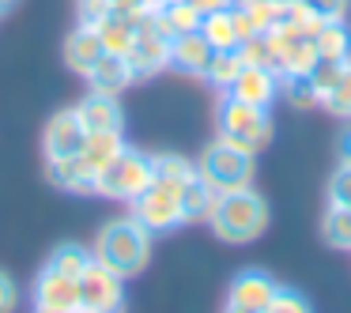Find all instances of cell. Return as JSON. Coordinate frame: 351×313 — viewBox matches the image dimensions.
Returning <instances> with one entry per match:
<instances>
[{"mask_svg":"<svg viewBox=\"0 0 351 313\" xmlns=\"http://www.w3.org/2000/svg\"><path fill=\"white\" fill-rule=\"evenodd\" d=\"M208 227L227 245H250L268 230V204L261 192H253V185L234 192H219L212 204V215H208Z\"/></svg>","mask_w":351,"mask_h":313,"instance_id":"1","label":"cell"},{"mask_svg":"<svg viewBox=\"0 0 351 313\" xmlns=\"http://www.w3.org/2000/svg\"><path fill=\"white\" fill-rule=\"evenodd\" d=\"M87 84H91V91H102V95H121L125 87H132L136 79H132V68L125 57L117 53H102L99 61H95V68L87 72Z\"/></svg>","mask_w":351,"mask_h":313,"instance_id":"17","label":"cell"},{"mask_svg":"<svg viewBox=\"0 0 351 313\" xmlns=\"http://www.w3.org/2000/svg\"><path fill=\"white\" fill-rule=\"evenodd\" d=\"M16 4H19V0H0V12H12Z\"/></svg>","mask_w":351,"mask_h":313,"instance_id":"39","label":"cell"},{"mask_svg":"<svg viewBox=\"0 0 351 313\" xmlns=\"http://www.w3.org/2000/svg\"><path fill=\"white\" fill-rule=\"evenodd\" d=\"M121 147H125L121 132H87V144H84V151H80V162H84V170L95 177Z\"/></svg>","mask_w":351,"mask_h":313,"instance_id":"21","label":"cell"},{"mask_svg":"<svg viewBox=\"0 0 351 313\" xmlns=\"http://www.w3.org/2000/svg\"><path fill=\"white\" fill-rule=\"evenodd\" d=\"M189 4L200 12V16H208V12H223V8H230L234 0H189Z\"/></svg>","mask_w":351,"mask_h":313,"instance_id":"37","label":"cell"},{"mask_svg":"<svg viewBox=\"0 0 351 313\" xmlns=\"http://www.w3.org/2000/svg\"><path fill=\"white\" fill-rule=\"evenodd\" d=\"M257 155L242 151V147L227 144V140H215L200 151L197 159V174L212 185L215 192H234V189H250L253 174H257Z\"/></svg>","mask_w":351,"mask_h":313,"instance_id":"4","label":"cell"},{"mask_svg":"<svg viewBox=\"0 0 351 313\" xmlns=\"http://www.w3.org/2000/svg\"><path fill=\"white\" fill-rule=\"evenodd\" d=\"M80 310H99V313H121L125 305V279L114 275L106 264H99L91 253V264L80 272Z\"/></svg>","mask_w":351,"mask_h":313,"instance_id":"8","label":"cell"},{"mask_svg":"<svg viewBox=\"0 0 351 313\" xmlns=\"http://www.w3.org/2000/svg\"><path fill=\"white\" fill-rule=\"evenodd\" d=\"M132 68V79H152L155 72L170 68V34L159 27L155 16H140L136 23V38H132V49L125 53Z\"/></svg>","mask_w":351,"mask_h":313,"instance_id":"7","label":"cell"},{"mask_svg":"<svg viewBox=\"0 0 351 313\" xmlns=\"http://www.w3.org/2000/svg\"><path fill=\"white\" fill-rule=\"evenodd\" d=\"M129 208H132V219H136L152 238L170 234L174 227L185 223L182 219V189H174V185H167V181H155V177Z\"/></svg>","mask_w":351,"mask_h":313,"instance_id":"6","label":"cell"},{"mask_svg":"<svg viewBox=\"0 0 351 313\" xmlns=\"http://www.w3.org/2000/svg\"><path fill=\"white\" fill-rule=\"evenodd\" d=\"M19 310V287L4 268H0V313H16Z\"/></svg>","mask_w":351,"mask_h":313,"instance_id":"36","label":"cell"},{"mask_svg":"<svg viewBox=\"0 0 351 313\" xmlns=\"http://www.w3.org/2000/svg\"><path fill=\"white\" fill-rule=\"evenodd\" d=\"M91 253H95V260L106 264L114 275L132 279V275H140L147 268V260H152V234H147L132 215H121V219H110L106 227L99 230Z\"/></svg>","mask_w":351,"mask_h":313,"instance_id":"2","label":"cell"},{"mask_svg":"<svg viewBox=\"0 0 351 313\" xmlns=\"http://www.w3.org/2000/svg\"><path fill=\"white\" fill-rule=\"evenodd\" d=\"M242 68H245V61H242V53H238V49H215L200 79H204V84H212L215 91H227V87L238 79V72H242Z\"/></svg>","mask_w":351,"mask_h":313,"instance_id":"25","label":"cell"},{"mask_svg":"<svg viewBox=\"0 0 351 313\" xmlns=\"http://www.w3.org/2000/svg\"><path fill=\"white\" fill-rule=\"evenodd\" d=\"M102 53H106V46H102V38H99V31H95V27L80 23L76 31L64 38V64H69L72 72H80V76H87Z\"/></svg>","mask_w":351,"mask_h":313,"instance_id":"16","label":"cell"},{"mask_svg":"<svg viewBox=\"0 0 351 313\" xmlns=\"http://www.w3.org/2000/svg\"><path fill=\"white\" fill-rule=\"evenodd\" d=\"M295 4L313 19H348L351 12V0H295Z\"/></svg>","mask_w":351,"mask_h":313,"instance_id":"31","label":"cell"},{"mask_svg":"<svg viewBox=\"0 0 351 313\" xmlns=\"http://www.w3.org/2000/svg\"><path fill=\"white\" fill-rule=\"evenodd\" d=\"M212 53H215L212 42H208L200 31H189V34L170 38V68L185 72V76H204Z\"/></svg>","mask_w":351,"mask_h":313,"instance_id":"15","label":"cell"},{"mask_svg":"<svg viewBox=\"0 0 351 313\" xmlns=\"http://www.w3.org/2000/svg\"><path fill=\"white\" fill-rule=\"evenodd\" d=\"M317 61H351V31L343 19H325L313 34Z\"/></svg>","mask_w":351,"mask_h":313,"instance_id":"20","label":"cell"},{"mask_svg":"<svg viewBox=\"0 0 351 313\" xmlns=\"http://www.w3.org/2000/svg\"><path fill=\"white\" fill-rule=\"evenodd\" d=\"M265 313H313L310 310V302H306L298 290H291V287H280L276 290V298L268 302V310Z\"/></svg>","mask_w":351,"mask_h":313,"instance_id":"33","label":"cell"},{"mask_svg":"<svg viewBox=\"0 0 351 313\" xmlns=\"http://www.w3.org/2000/svg\"><path fill=\"white\" fill-rule=\"evenodd\" d=\"M328 204L351 208V162H340L328 177Z\"/></svg>","mask_w":351,"mask_h":313,"instance_id":"32","label":"cell"},{"mask_svg":"<svg viewBox=\"0 0 351 313\" xmlns=\"http://www.w3.org/2000/svg\"><path fill=\"white\" fill-rule=\"evenodd\" d=\"M76 313H99V310H76Z\"/></svg>","mask_w":351,"mask_h":313,"instance_id":"41","label":"cell"},{"mask_svg":"<svg viewBox=\"0 0 351 313\" xmlns=\"http://www.w3.org/2000/svg\"><path fill=\"white\" fill-rule=\"evenodd\" d=\"M34 305L57 313H76L80 310V283L72 275L57 272V268L42 264L38 279H34Z\"/></svg>","mask_w":351,"mask_h":313,"instance_id":"12","label":"cell"},{"mask_svg":"<svg viewBox=\"0 0 351 313\" xmlns=\"http://www.w3.org/2000/svg\"><path fill=\"white\" fill-rule=\"evenodd\" d=\"M343 64H348V61H317V64L310 68V79H313V87H317V91L325 95L328 87H332L336 79H340Z\"/></svg>","mask_w":351,"mask_h":313,"instance_id":"35","label":"cell"},{"mask_svg":"<svg viewBox=\"0 0 351 313\" xmlns=\"http://www.w3.org/2000/svg\"><path fill=\"white\" fill-rule=\"evenodd\" d=\"M136 23L140 19H125V16H106L95 31H99L102 46H106V53H117L125 57L132 49V38H136Z\"/></svg>","mask_w":351,"mask_h":313,"instance_id":"24","label":"cell"},{"mask_svg":"<svg viewBox=\"0 0 351 313\" xmlns=\"http://www.w3.org/2000/svg\"><path fill=\"white\" fill-rule=\"evenodd\" d=\"M147 185H152V155L136 151L129 144L95 174V192L110 200H125V204H132Z\"/></svg>","mask_w":351,"mask_h":313,"instance_id":"5","label":"cell"},{"mask_svg":"<svg viewBox=\"0 0 351 313\" xmlns=\"http://www.w3.org/2000/svg\"><path fill=\"white\" fill-rule=\"evenodd\" d=\"M234 8L245 12V19L253 23V31H272L280 23H291L298 16L295 0H234Z\"/></svg>","mask_w":351,"mask_h":313,"instance_id":"19","label":"cell"},{"mask_svg":"<svg viewBox=\"0 0 351 313\" xmlns=\"http://www.w3.org/2000/svg\"><path fill=\"white\" fill-rule=\"evenodd\" d=\"M87 144V129L80 125L76 110H57L49 117L46 132H42V151L46 159H69V155H80Z\"/></svg>","mask_w":351,"mask_h":313,"instance_id":"11","label":"cell"},{"mask_svg":"<svg viewBox=\"0 0 351 313\" xmlns=\"http://www.w3.org/2000/svg\"><path fill=\"white\" fill-rule=\"evenodd\" d=\"M280 95L291 102L295 110H313L321 106V91L313 87L310 72H291V76H280Z\"/></svg>","mask_w":351,"mask_h":313,"instance_id":"26","label":"cell"},{"mask_svg":"<svg viewBox=\"0 0 351 313\" xmlns=\"http://www.w3.org/2000/svg\"><path fill=\"white\" fill-rule=\"evenodd\" d=\"M76 117L87 132H121L125 129V114L117 106V95H102V91H91L84 102H76Z\"/></svg>","mask_w":351,"mask_h":313,"instance_id":"14","label":"cell"},{"mask_svg":"<svg viewBox=\"0 0 351 313\" xmlns=\"http://www.w3.org/2000/svg\"><path fill=\"white\" fill-rule=\"evenodd\" d=\"M152 177L155 181L174 185V189H182L185 181L197 177V162L182 159V155H152Z\"/></svg>","mask_w":351,"mask_h":313,"instance_id":"27","label":"cell"},{"mask_svg":"<svg viewBox=\"0 0 351 313\" xmlns=\"http://www.w3.org/2000/svg\"><path fill=\"white\" fill-rule=\"evenodd\" d=\"M155 19H159V27L170 34V38H178V34H189V31H200V12L193 8L189 0H167L159 12H155Z\"/></svg>","mask_w":351,"mask_h":313,"instance_id":"23","label":"cell"},{"mask_svg":"<svg viewBox=\"0 0 351 313\" xmlns=\"http://www.w3.org/2000/svg\"><path fill=\"white\" fill-rule=\"evenodd\" d=\"M200 34L212 42V49H238L257 31H253V23L245 19V12L230 4V8H223V12H208V16L200 19Z\"/></svg>","mask_w":351,"mask_h":313,"instance_id":"10","label":"cell"},{"mask_svg":"<svg viewBox=\"0 0 351 313\" xmlns=\"http://www.w3.org/2000/svg\"><path fill=\"white\" fill-rule=\"evenodd\" d=\"M34 313H57V310H42V305H34Z\"/></svg>","mask_w":351,"mask_h":313,"instance_id":"40","label":"cell"},{"mask_svg":"<svg viewBox=\"0 0 351 313\" xmlns=\"http://www.w3.org/2000/svg\"><path fill=\"white\" fill-rule=\"evenodd\" d=\"M76 12L84 27H99L106 16H114V0H76Z\"/></svg>","mask_w":351,"mask_h":313,"instance_id":"34","label":"cell"},{"mask_svg":"<svg viewBox=\"0 0 351 313\" xmlns=\"http://www.w3.org/2000/svg\"><path fill=\"white\" fill-rule=\"evenodd\" d=\"M46 177L53 189L64 192H80V197H91L95 192V177L84 170L80 155H69V159H46Z\"/></svg>","mask_w":351,"mask_h":313,"instance_id":"18","label":"cell"},{"mask_svg":"<svg viewBox=\"0 0 351 313\" xmlns=\"http://www.w3.org/2000/svg\"><path fill=\"white\" fill-rule=\"evenodd\" d=\"M215 197H219V192H215L200 174L193 177V181H185V185H182V219H185V223H208Z\"/></svg>","mask_w":351,"mask_h":313,"instance_id":"22","label":"cell"},{"mask_svg":"<svg viewBox=\"0 0 351 313\" xmlns=\"http://www.w3.org/2000/svg\"><path fill=\"white\" fill-rule=\"evenodd\" d=\"M276 290H280V283H276L268 272L245 268V272H238L234 283H230L227 313H265L268 302L276 298Z\"/></svg>","mask_w":351,"mask_h":313,"instance_id":"9","label":"cell"},{"mask_svg":"<svg viewBox=\"0 0 351 313\" xmlns=\"http://www.w3.org/2000/svg\"><path fill=\"white\" fill-rule=\"evenodd\" d=\"M336 151H340V162H351V125L340 132V140H336Z\"/></svg>","mask_w":351,"mask_h":313,"instance_id":"38","label":"cell"},{"mask_svg":"<svg viewBox=\"0 0 351 313\" xmlns=\"http://www.w3.org/2000/svg\"><path fill=\"white\" fill-rule=\"evenodd\" d=\"M321 238H325L332 249L351 253V208L340 204H328L325 219H321Z\"/></svg>","mask_w":351,"mask_h":313,"instance_id":"28","label":"cell"},{"mask_svg":"<svg viewBox=\"0 0 351 313\" xmlns=\"http://www.w3.org/2000/svg\"><path fill=\"white\" fill-rule=\"evenodd\" d=\"M321 106H325L332 117H340V121H351V61L343 64L340 79L321 95Z\"/></svg>","mask_w":351,"mask_h":313,"instance_id":"29","label":"cell"},{"mask_svg":"<svg viewBox=\"0 0 351 313\" xmlns=\"http://www.w3.org/2000/svg\"><path fill=\"white\" fill-rule=\"evenodd\" d=\"M223 95H230V99H238V102H250V106L268 110L276 102V95H280V76H276L272 68H261V64H245V68L238 72V79Z\"/></svg>","mask_w":351,"mask_h":313,"instance_id":"13","label":"cell"},{"mask_svg":"<svg viewBox=\"0 0 351 313\" xmlns=\"http://www.w3.org/2000/svg\"><path fill=\"white\" fill-rule=\"evenodd\" d=\"M215 129H219V140L242 147V151L257 155L272 144V117L268 110L250 106V102H238L230 95L219 99V110H215Z\"/></svg>","mask_w":351,"mask_h":313,"instance_id":"3","label":"cell"},{"mask_svg":"<svg viewBox=\"0 0 351 313\" xmlns=\"http://www.w3.org/2000/svg\"><path fill=\"white\" fill-rule=\"evenodd\" d=\"M46 264L57 268V272H64V275H72V279H80V272L91 264V249H84V245H57Z\"/></svg>","mask_w":351,"mask_h":313,"instance_id":"30","label":"cell"}]
</instances>
